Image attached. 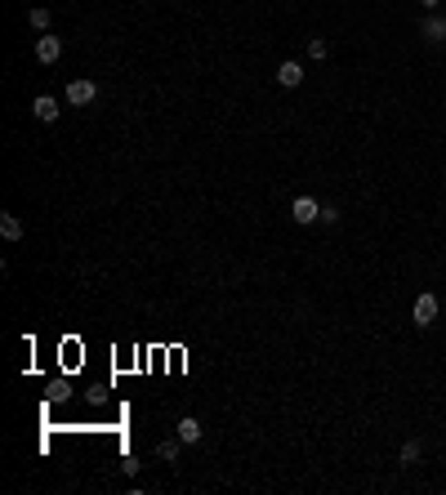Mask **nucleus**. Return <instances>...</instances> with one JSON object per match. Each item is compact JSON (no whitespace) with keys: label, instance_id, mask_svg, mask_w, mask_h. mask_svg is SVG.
<instances>
[{"label":"nucleus","instance_id":"f03ea898","mask_svg":"<svg viewBox=\"0 0 446 495\" xmlns=\"http://www.w3.org/2000/svg\"><path fill=\"white\" fill-rule=\"evenodd\" d=\"M94 99H99V85L94 81H72L68 85V103L72 108H85V103H94Z\"/></svg>","mask_w":446,"mask_h":495},{"label":"nucleus","instance_id":"7ed1b4c3","mask_svg":"<svg viewBox=\"0 0 446 495\" xmlns=\"http://www.w3.org/2000/svg\"><path fill=\"white\" fill-rule=\"evenodd\" d=\"M36 59L41 63H59L63 59V36H41V41H36Z\"/></svg>","mask_w":446,"mask_h":495},{"label":"nucleus","instance_id":"39448f33","mask_svg":"<svg viewBox=\"0 0 446 495\" xmlns=\"http://www.w3.org/2000/svg\"><path fill=\"white\" fill-rule=\"evenodd\" d=\"M420 36H424L429 45H442V41H446V18H442V14H429V18H424V27H420Z\"/></svg>","mask_w":446,"mask_h":495},{"label":"nucleus","instance_id":"423d86ee","mask_svg":"<svg viewBox=\"0 0 446 495\" xmlns=\"http://www.w3.org/2000/svg\"><path fill=\"white\" fill-rule=\"evenodd\" d=\"M277 85H281V90L303 85V63H281V68H277Z\"/></svg>","mask_w":446,"mask_h":495},{"label":"nucleus","instance_id":"1a4fd4ad","mask_svg":"<svg viewBox=\"0 0 446 495\" xmlns=\"http://www.w3.org/2000/svg\"><path fill=\"white\" fill-rule=\"evenodd\" d=\"M0 236H5V241H23V223H18L14 214H0Z\"/></svg>","mask_w":446,"mask_h":495},{"label":"nucleus","instance_id":"6e6552de","mask_svg":"<svg viewBox=\"0 0 446 495\" xmlns=\"http://www.w3.org/2000/svg\"><path fill=\"white\" fill-rule=\"evenodd\" d=\"M174 433L183 437L187 446H192V442H201V433H205V428H201V420H196V415H183V420H179V428H174Z\"/></svg>","mask_w":446,"mask_h":495},{"label":"nucleus","instance_id":"2eb2a0df","mask_svg":"<svg viewBox=\"0 0 446 495\" xmlns=\"http://www.w3.org/2000/svg\"><path fill=\"white\" fill-rule=\"evenodd\" d=\"M420 5H424V9H429V14H433V9H438V5H442V0H420Z\"/></svg>","mask_w":446,"mask_h":495},{"label":"nucleus","instance_id":"ddd939ff","mask_svg":"<svg viewBox=\"0 0 446 495\" xmlns=\"http://www.w3.org/2000/svg\"><path fill=\"white\" fill-rule=\"evenodd\" d=\"M415 460H420V442H406L402 446V464H415Z\"/></svg>","mask_w":446,"mask_h":495},{"label":"nucleus","instance_id":"f8f14e48","mask_svg":"<svg viewBox=\"0 0 446 495\" xmlns=\"http://www.w3.org/2000/svg\"><path fill=\"white\" fill-rule=\"evenodd\" d=\"M326 54H330V45L321 41V36H312V41H308V59H312V63H321Z\"/></svg>","mask_w":446,"mask_h":495},{"label":"nucleus","instance_id":"9b49d317","mask_svg":"<svg viewBox=\"0 0 446 495\" xmlns=\"http://www.w3.org/2000/svg\"><path fill=\"white\" fill-rule=\"evenodd\" d=\"M27 23H32L36 32H50V9H41V5H36V9H27Z\"/></svg>","mask_w":446,"mask_h":495},{"label":"nucleus","instance_id":"20e7f679","mask_svg":"<svg viewBox=\"0 0 446 495\" xmlns=\"http://www.w3.org/2000/svg\"><path fill=\"white\" fill-rule=\"evenodd\" d=\"M290 214H295V223H317V219H321V205L312 201V196H299V201L290 205Z\"/></svg>","mask_w":446,"mask_h":495},{"label":"nucleus","instance_id":"f257e3e1","mask_svg":"<svg viewBox=\"0 0 446 495\" xmlns=\"http://www.w3.org/2000/svg\"><path fill=\"white\" fill-rule=\"evenodd\" d=\"M411 317H415V326H433V321H438V294H420V299H415V308H411Z\"/></svg>","mask_w":446,"mask_h":495},{"label":"nucleus","instance_id":"0eeeda50","mask_svg":"<svg viewBox=\"0 0 446 495\" xmlns=\"http://www.w3.org/2000/svg\"><path fill=\"white\" fill-rule=\"evenodd\" d=\"M32 112H36V117H41V121H59V112H63V103H59V99H54V94H41V99H36V103H32Z\"/></svg>","mask_w":446,"mask_h":495},{"label":"nucleus","instance_id":"9d476101","mask_svg":"<svg viewBox=\"0 0 446 495\" xmlns=\"http://www.w3.org/2000/svg\"><path fill=\"white\" fill-rule=\"evenodd\" d=\"M179 446H183V437L174 433V437H165V442L156 446V455H161V460H170V464H174V460H179Z\"/></svg>","mask_w":446,"mask_h":495},{"label":"nucleus","instance_id":"4468645a","mask_svg":"<svg viewBox=\"0 0 446 495\" xmlns=\"http://www.w3.org/2000/svg\"><path fill=\"white\" fill-rule=\"evenodd\" d=\"M321 223H339V210H335V205H321Z\"/></svg>","mask_w":446,"mask_h":495}]
</instances>
